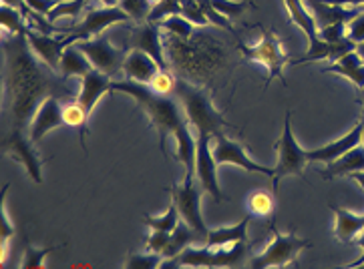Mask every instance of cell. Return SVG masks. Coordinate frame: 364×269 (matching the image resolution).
Returning a JSON list of instances; mask_svg holds the SVG:
<instances>
[{
	"label": "cell",
	"mask_w": 364,
	"mask_h": 269,
	"mask_svg": "<svg viewBox=\"0 0 364 269\" xmlns=\"http://www.w3.org/2000/svg\"><path fill=\"white\" fill-rule=\"evenodd\" d=\"M6 57V94L11 99L12 127L28 131V125L38 111L41 103L55 97H71L69 87L59 72L38 62L26 35H12L4 40Z\"/></svg>",
	"instance_id": "6da1fadb"
},
{
	"label": "cell",
	"mask_w": 364,
	"mask_h": 269,
	"mask_svg": "<svg viewBox=\"0 0 364 269\" xmlns=\"http://www.w3.org/2000/svg\"><path fill=\"white\" fill-rule=\"evenodd\" d=\"M164 45L169 65H173L181 79L205 81L228 67V50L220 45L218 38L210 35L193 33L181 38L167 33L164 36Z\"/></svg>",
	"instance_id": "7a4b0ae2"
},
{
	"label": "cell",
	"mask_w": 364,
	"mask_h": 269,
	"mask_svg": "<svg viewBox=\"0 0 364 269\" xmlns=\"http://www.w3.org/2000/svg\"><path fill=\"white\" fill-rule=\"evenodd\" d=\"M111 91L129 94V97H133L137 101V105L141 106L143 111H145V115H147V119H149L151 127L157 131L161 153L167 157V145L165 143H167L169 137H173L176 131L186 123V119L181 115V111H179L176 101L171 97L157 94L149 84L129 81V79H125V81H113Z\"/></svg>",
	"instance_id": "3957f363"
},
{
	"label": "cell",
	"mask_w": 364,
	"mask_h": 269,
	"mask_svg": "<svg viewBox=\"0 0 364 269\" xmlns=\"http://www.w3.org/2000/svg\"><path fill=\"white\" fill-rule=\"evenodd\" d=\"M176 94L179 105L183 106L188 123L193 127L196 133H208L215 139L220 135H225L223 129L232 127L222 115V111H218V106L213 105L212 94L200 84L179 77Z\"/></svg>",
	"instance_id": "277c9868"
},
{
	"label": "cell",
	"mask_w": 364,
	"mask_h": 269,
	"mask_svg": "<svg viewBox=\"0 0 364 269\" xmlns=\"http://www.w3.org/2000/svg\"><path fill=\"white\" fill-rule=\"evenodd\" d=\"M247 253V241L232 246H188L173 259L176 268H240Z\"/></svg>",
	"instance_id": "5b68a950"
},
{
	"label": "cell",
	"mask_w": 364,
	"mask_h": 269,
	"mask_svg": "<svg viewBox=\"0 0 364 269\" xmlns=\"http://www.w3.org/2000/svg\"><path fill=\"white\" fill-rule=\"evenodd\" d=\"M237 50L244 55V59L250 60V62H258V65H264L268 69V81H266V87L270 84L274 79L282 82L284 87H288V82L284 79V67L290 65V59L288 55L284 53L282 43L278 35L274 31H268V28H262V38H259L256 45H246V43H237Z\"/></svg>",
	"instance_id": "8992f818"
},
{
	"label": "cell",
	"mask_w": 364,
	"mask_h": 269,
	"mask_svg": "<svg viewBox=\"0 0 364 269\" xmlns=\"http://www.w3.org/2000/svg\"><path fill=\"white\" fill-rule=\"evenodd\" d=\"M276 151H278V165H276V173H274V191L278 189V183L284 177L298 175L304 179V169L308 161V151H304L298 141L294 137L292 131V113L288 111L284 119V129L280 139L276 141Z\"/></svg>",
	"instance_id": "52a82bcc"
},
{
	"label": "cell",
	"mask_w": 364,
	"mask_h": 269,
	"mask_svg": "<svg viewBox=\"0 0 364 269\" xmlns=\"http://www.w3.org/2000/svg\"><path fill=\"white\" fill-rule=\"evenodd\" d=\"M310 246H312V241L298 237L294 231L292 234H280L274 229V239L264 247L262 253L250 259L247 265L250 268H286V265L294 263L296 258Z\"/></svg>",
	"instance_id": "ba28073f"
},
{
	"label": "cell",
	"mask_w": 364,
	"mask_h": 269,
	"mask_svg": "<svg viewBox=\"0 0 364 269\" xmlns=\"http://www.w3.org/2000/svg\"><path fill=\"white\" fill-rule=\"evenodd\" d=\"M167 191L171 195V201L176 203L181 219L188 223L201 239H205L210 229H208V225L203 221V215H201V193H203V187L200 185V181L196 183L193 177H186V181L181 185H171Z\"/></svg>",
	"instance_id": "9c48e42d"
},
{
	"label": "cell",
	"mask_w": 364,
	"mask_h": 269,
	"mask_svg": "<svg viewBox=\"0 0 364 269\" xmlns=\"http://www.w3.org/2000/svg\"><path fill=\"white\" fill-rule=\"evenodd\" d=\"M131 18L127 16V12L123 11L121 6H99V9H87V14L82 18L81 24H75L73 28L65 31V40L73 45L77 40H87L99 36L107 26H113L119 23H129Z\"/></svg>",
	"instance_id": "30bf717a"
},
{
	"label": "cell",
	"mask_w": 364,
	"mask_h": 269,
	"mask_svg": "<svg viewBox=\"0 0 364 269\" xmlns=\"http://www.w3.org/2000/svg\"><path fill=\"white\" fill-rule=\"evenodd\" d=\"M33 143L35 141L28 137V131H21L12 127L11 133L2 141V149H4L6 155H11L14 161H18V163L23 165L28 177L41 185L43 183V161H41L38 153L33 147Z\"/></svg>",
	"instance_id": "8fae6325"
},
{
	"label": "cell",
	"mask_w": 364,
	"mask_h": 269,
	"mask_svg": "<svg viewBox=\"0 0 364 269\" xmlns=\"http://www.w3.org/2000/svg\"><path fill=\"white\" fill-rule=\"evenodd\" d=\"M198 137V155H196V177L200 181L203 191L213 197L215 203H222L228 197L223 195L220 187V179H218V161L213 157V149L210 147V137L208 133H196Z\"/></svg>",
	"instance_id": "7c38bea8"
},
{
	"label": "cell",
	"mask_w": 364,
	"mask_h": 269,
	"mask_svg": "<svg viewBox=\"0 0 364 269\" xmlns=\"http://www.w3.org/2000/svg\"><path fill=\"white\" fill-rule=\"evenodd\" d=\"M75 45L89 57L93 69L101 70V72H105L109 77H113V75H117V72L123 70V62H125L127 55L123 50L113 47L107 38L93 36V38H87V40H77Z\"/></svg>",
	"instance_id": "4fadbf2b"
},
{
	"label": "cell",
	"mask_w": 364,
	"mask_h": 269,
	"mask_svg": "<svg viewBox=\"0 0 364 269\" xmlns=\"http://www.w3.org/2000/svg\"><path fill=\"white\" fill-rule=\"evenodd\" d=\"M215 147H213V157L218 165H235V167H242L244 171H250V173H259V175H266L274 179V169L270 167H264L259 165L258 161L252 159V155L247 153V149L237 143V141L228 139L225 135H220L215 137Z\"/></svg>",
	"instance_id": "5bb4252c"
},
{
	"label": "cell",
	"mask_w": 364,
	"mask_h": 269,
	"mask_svg": "<svg viewBox=\"0 0 364 269\" xmlns=\"http://www.w3.org/2000/svg\"><path fill=\"white\" fill-rule=\"evenodd\" d=\"M131 48H139L147 53L164 70H169V60L165 55L164 35H161V23H147L137 24L131 33Z\"/></svg>",
	"instance_id": "9a60e30c"
},
{
	"label": "cell",
	"mask_w": 364,
	"mask_h": 269,
	"mask_svg": "<svg viewBox=\"0 0 364 269\" xmlns=\"http://www.w3.org/2000/svg\"><path fill=\"white\" fill-rule=\"evenodd\" d=\"M65 125V119H63V103L59 101V97H55V94H50L47 97L41 106H38V111L35 113V117L31 121V125H28V137L38 143V141L43 139L45 135H48L50 131L59 129Z\"/></svg>",
	"instance_id": "2e32d148"
},
{
	"label": "cell",
	"mask_w": 364,
	"mask_h": 269,
	"mask_svg": "<svg viewBox=\"0 0 364 269\" xmlns=\"http://www.w3.org/2000/svg\"><path fill=\"white\" fill-rule=\"evenodd\" d=\"M363 129H364V121L360 119L353 129L348 131L346 135H342L341 139L332 141L324 147H318V149H312L308 151V161L310 163H332L336 161L338 157L346 155L348 151H353L354 147L363 145Z\"/></svg>",
	"instance_id": "e0dca14e"
},
{
	"label": "cell",
	"mask_w": 364,
	"mask_h": 269,
	"mask_svg": "<svg viewBox=\"0 0 364 269\" xmlns=\"http://www.w3.org/2000/svg\"><path fill=\"white\" fill-rule=\"evenodd\" d=\"M26 38H28V45L33 48V53L38 57V60L45 62L48 69L59 72L63 50L69 47V43L65 40V36L55 38L53 35L41 33V31H35V28H28L26 31Z\"/></svg>",
	"instance_id": "ac0fdd59"
},
{
	"label": "cell",
	"mask_w": 364,
	"mask_h": 269,
	"mask_svg": "<svg viewBox=\"0 0 364 269\" xmlns=\"http://www.w3.org/2000/svg\"><path fill=\"white\" fill-rule=\"evenodd\" d=\"M111 84H113V79H111L109 75L93 69L81 79V91L77 94V101H79V103L85 106V111L91 115L93 109L97 106V103L111 91Z\"/></svg>",
	"instance_id": "d6986e66"
},
{
	"label": "cell",
	"mask_w": 364,
	"mask_h": 269,
	"mask_svg": "<svg viewBox=\"0 0 364 269\" xmlns=\"http://www.w3.org/2000/svg\"><path fill=\"white\" fill-rule=\"evenodd\" d=\"M306 4L316 18L318 31L330 24H348L356 16V12L360 11V9H350L342 4H332L326 0H306Z\"/></svg>",
	"instance_id": "ffe728a7"
},
{
	"label": "cell",
	"mask_w": 364,
	"mask_h": 269,
	"mask_svg": "<svg viewBox=\"0 0 364 269\" xmlns=\"http://www.w3.org/2000/svg\"><path fill=\"white\" fill-rule=\"evenodd\" d=\"M161 70V67L155 62V60L143 53L139 48H131L125 57V62H123V72L129 81L143 82V84H149L151 79Z\"/></svg>",
	"instance_id": "44dd1931"
},
{
	"label": "cell",
	"mask_w": 364,
	"mask_h": 269,
	"mask_svg": "<svg viewBox=\"0 0 364 269\" xmlns=\"http://www.w3.org/2000/svg\"><path fill=\"white\" fill-rule=\"evenodd\" d=\"M322 72H332V75H338L342 79L350 81L358 89L363 91L364 89V59L356 53V48L346 53L344 57H341L338 60L330 62L328 67H324Z\"/></svg>",
	"instance_id": "7402d4cb"
},
{
	"label": "cell",
	"mask_w": 364,
	"mask_h": 269,
	"mask_svg": "<svg viewBox=\"0 0 364 269\" xmlns=\"http://www.w3.org/2000/svg\"><path fill=\"white\" fill-rule=\"evenodd\" d=\"M176 157L186 167V177L196 175V155H198V137L193 135L188 121L176 131Z\"/></svg>",
	"instance_id": "603a6c76"
},
{
	"label": "cell",
	"mask_w": 364,
	"mask_h": 269,
	"mask_svg": "<svg viewBox=\"0 0 364 269\" xmlns=\"http://www.w3.org/2000/svg\"><path fill=\"white\" fill-rule=\"evenodd\" d=\"M330 209L336 215V225H334V235L342 243H353L358 234L364 229V215L353 213V211L338 207L330 203Z\"/></svg>",
	"instance_id": "cb8c5ba5"
},
{
	"label": "cell",
	"mask_w": 364,
	"mask_h": 269,
	"mask_svg": "<svg viewBox=\"0 0 364 269\" xmlns=\"http://www.w3.org/2000/svg\"><path fill=\"white\" fill-rule=\"evenodd\" d=\"M364 171V145L354 147L353 151L338 157L336 161L326 165L322 171V179H336V177H350L353 173Z\"/></svg>",
	"instance_id": "d4e9b609"
},
{
	"label": "cell",
	"mask_w": 364,
	"mask_h": 269,
	"mask_svg": "<svg viewBox=\"0 0 364 269\" xmlns=\"http://www.w3.org/2000/svg\"><path fill=\"white\" fill-rule=\"evenodd\" d=\"M91 70H93L91 60H89V57H87L75 43L63 50L59 69L63 79H71V77H79V79H82V77H85L87 72H91Z\"/></svg>",
	"instance_id": "484cf974"
},
{
	"label": "cell",
	"mask_w": 364,
	"mask_h": 269,
	"mask_svg": "<svg viewBox=\"0 0 364 269\" xmlns=\"http://www.w3.org/2000/svg\"><path fill=\"white\" fill-rule=\"evenodd\" d=\"M284 6H286V11H288L290 23L296 24V26L304 33L308 40L318 36L316 18H314V14H312L310 9L304 4V0H284Z\"/></svg>",
	"instance_id": "4316f807"
},
{
	"label": "cell",
	"mask_w": 364,
	"mask_h": 269,
	"mask_svg": "<svg viewBox=\"0 0 364 269\" xmlns=\"http://www.w3.org/2000/svg\"><path fill=\"white\" fill-rule=\"evenodd\" d=\"M247 225H250V219L246 217L230 227L210 229L203 241H205V246H232V243L247 241Z\"/></svg>",
	"instance_id": "83f0119b"
},
{
	"label": "cell",
	"mask_w": 364,
	"mask_h": 269,
	"mask_svg": "<svg viewBox=\"0 0 364 269\" xmlns=\"http://www.w3.org/2000/svg\"><path fill=\"white\" fill-rule=\"evenodd\" d=\"M89 113L85 111V106L75 99V101H69V103H65L63 105V119H65V125H69L73 129L79 131V135H81V145L82 149L87 151V145H85V137H87V125H89Z\"/></svg>",
	"instance_id": "f1b7e54d"
},
{
	"label": "cell",
	"mask_w": 364,
	"mask_h": 269,
	"mask_svg": "<svg viewBox=\"0 0 364 269\" xmlns=\"http://www.w3.org/2000/svg\"><path fill=\"white\" fill-rule=\"evenodd\" d=\"M196 239H201L200 235L196 234L191 227H189L188 223L179 221V225H177L176 229L171 231V239H169V246H167V249H165V259H171V258H177L183 249L188 246H191Z\"/></svg>",
	"instance_id": "f546056e"
},
{
	"label": "cell",
	"mask_w": 364,
	"mask_h": 269,
	"mask_svg": "<svg viewBox=\"0 0 364 269\" xmlns=\"http://www.w3.org/2000/svg\"><path fill=\"white\" fill-rule=\"evenodd\" d=\"M0 23L6 35H26V31L31 28L26 18H24L23 11L14 9L11 4H2L0 6Z\"/></svg>",
	"instance_id": "4dcf8cb0"
},
{
	"label": "cell",
	"mask_w": 364,
	"mask_h": 269,
	"mask_svg": "<svg viewBox=\"0 0 364 269\" xmlns=\"http://www.w3.org/2000/svg\"><path fill=\"white\" fill-rule=\"evenodd\" d=\"M179 221H181V215H179V211H177L173 201H171L169 209L165 211L164 215H145L143 217V223L149 229H159V231H167V234H171L177 225H179Z\"/></svg>",
	"instance_id": "1f68e13d"
},
{
	"label": "cell",
	"mask_w": 364,
	"mask_h": 269,
	"mask_svg": "<svg viewBox=\"0 0 364 269\" xmlns=\"http://www.w3.org/2000/svg\"><path fill=\"white\" fill-rule=\"evenodd\" d=\"M119 6L127 12V16L135 24L147 23L153 11L151 0H119Z\"/></svg>",
	"instance_id": "d6a6232c"
},
{
	"label": "cell",
	"mask_w": 364,
	"mask_h": 269,
	"mask_svg": "<svg viewBox=\"0 0 364 269\" xmlns=\"http://www.w3.org/2000/svg\"><path fill=\"white\" fill-rule=\"evenodd\" d=\"M247 207H250V213L256 217H270L276 207V201L268 191H254L247 199Z\"/></svg>",
	"instance_id": "836d02e7"
},
{
	"label": "cell",
	"mask_w": 364,
	"mask_h": 269,
	"mask_svg": "<svg viewBox=\"0 0 364 269\" xmlns=\"http://www.w3.org/2000/svg\"><path fill=\"white\" fill-rule=\"evenodd\" d=\"M161 28H164L165 33H169V35H176L181 36V38H186V36H191L196 33V26L189 23L188 18L183 16V14H171V16H167L161 21Z\"/></svg>",
	"instance_id": "e575fe53"
},
{
	"label": "cell",
	"mask_w": 364,
	"mask_h": 269,
	"mask_svg": "<svg viewBox=\"0 0 364 269\" xmlns=\"http://www.w3.org/2000/svg\"><path fill=\"white\" fill-rule=\"evenodd\" d=\"M149 87H151L153 91L157 94H164V97H171V94H176V87H177V77H173V72L171 70H159L155 77L149 82Z\"/></svg>",
	"instance_id": "d590c367"
},
{
	"label": "cell",
	"mask_w": 364,
	"mask_h": 269,
	"mask_svg": "<svg viewBox=\"0 0 364 269\" xmlns=\"http://www.w3.org/2000/svg\"><path fill=\"white\" fill-rule=\"evenodd\" d=\"M179 14H183L193 26H200V28L210 26V21H208V16H205V12H203V9H201V4L198 0H181V11H179Z\"/></svg>",
	"instance_id": "8d00e7d4"
},
{
	"label": "cell",
	"mask_w": 364,
	"mask_h": 269,
	"mask_svg": "<svg viewBox=\"0 0 364 269\" xmlns=\"http://www.w3.org/2000/svg\"><path fill=\"white\" fill-rule=\"evenodd\" d=\"M91 0H63L59 6H55L53 12L48 14V18L50 21H57L60 16H79L82 11H87V4H89Z\"/></svg>",
	"instance_id": "74e56055"
},
{
	"label": "cell",
	"mask_w": 364,
	"mask_h": 269,
	"mask_svg": "<svg viewBox=\"0 0 364 269\" xmlns=\"http://www.w3.org/2000/svg\"><path fill=\"white\" fill-rule=\"evenodd\" d=\"M212 4L222 12L223 16H228L232 21L237 18V16H242L246 12V9L254 6L250 0H212Z\"/></svg>",
	"instance_id": "f35d334b"
},
{
	"label": "cell",
	"mask_w": 364,
	"mask_h": 269,
	"mask_svg": "<svg viewBox=\"0 0 364 269\" xmlns=\"http://www.w3.org/2000/svg\"><path fill=\"white\" fill-rule=\"evenodd\" d=\"M6 193H9V185L2 189V197H0V207H2V261L6 259V247H9V241L14 235V227H12L11 217H9V207H6Z\"/></svg>",
	"instance_id": "ab89813d"
},
{
	"label": "cell",
	"mask_w": 364,
	"mask_h": 269,
	"mask_svg": "<svg viewBox=\"0 0 364 269\" xmlns=\"http://www.w3.org/2000/svg\"><path fill=\"white\" fill-rule=\"evenodd\" d=\"M164 256L161 253H155V251H145V253H133L129 259H127V268L139 269V268H159L164 263Z\"/></svg>",
	"instance_id": "60d3db41"
},
{
	"label": "cell",
	"mask_w": 364,
	"mask_h": 269,
	"mask_svg": "<svg viewBox=\"0 0 364 269\" xmlns=\"http://www.w3.org/2000/svg\"><path fill=\"white\" fill-rule=\"evenodd\" d=\"M50 251H53V247H43V249H38V247L28 246L26 249H24L21 268L23 269L43 268V265H45V258H47Z\"/></svg>",
	"instance_id": "b9f144b4"
},
{
	"label": "cell",
	"mask_w": 364,
	"mask_h": 269,
	"mask_svg": "<svg viewBox=\"0 0 364 269\" xmlns=\"http://www.w3.org/2000/svg\"><path fill=\"white\" fill-rule=\"evenodd\" d=\"M179 11H181V0H161L159 4L153 6L149 21L161 23L164 18L171 16V14H179Z\"/></svg>",
	"instance_id": "7bdbcfd3"
},
{
	"label": "cell",
	"mask_w": 364,
	"mask_h": 269,
	"mask_svg": "<svg viewBox=\"0 0 364 269\" xmlns=\"http://www.w3.org/2000/svg\"><path fill=\"white\" fill-rule=\"evenodd\" d=\"M346 36L353 40L354 45H360L364 43V9L360 6V11L356 12L350 23L346 24Z\"/></svg>",
	"instance_id": "ee69618b"
},
{
	"label": "cell",
	"mask_w": 364,
	"mask_h": 269,
	"mask_svg": "<svg viewBox=\"0 0 364 269\" xmlns=\"http://www.w3.org/2000/svg\"><path fill=\"white\" fill-rule=\"evenodd\" d=\"M169 239H171V234L159 231V229H151V235L147 237V243H145V246H147L149 251H155V253H161V256H164L165 249L169 246Z\"/></svg>",
	"instance_id": "f6af8a7d"
},
{
	"label": "cell",
	"mask_w": 364,
	"mask_h": 269,
	"mask_svg": "<svg viewBox=\"0 0 364 269\" xmlns=\"http://www.w3.org/2000/svg\"><path fill=\"white\" fill-rule=\"evenodd\" d=\"M318 35L322 36L324 40H328V43H341L344 38H348V36H346V24H330V26H322V28L318 31Z\"/></svg>",
	"instance_id": "bcb514c9"
},
{
	"label": "cell",
	"mask_w": 364,
	"mask_h": 269,
	"mask_svg": "<svg viewBox=\"0 0 364 269\" xmlns=\"http://www.w3.org/2000/svg\"><path fill=\"white\" fill-rule=\"evenodd\" d=\"M24 2H26V6H28L31 11L48 16V14L53 12V9L59 6L63 0H24Z\"/></svg>",
	"instance_id": "7dc6e473"
},
{
	"label": "cell",
	"mask_w": 364,
	"mask_h": 269,
	"mask_svg": "<svg viewBox=\"0 0 364 269\" xmlns=\"http://www.w3.org/2000/svg\"><path fill=\"white\" fill-rule=\"evenodd\" d=\"M354 243L363 249V253H360V258L356 259V261H353V263H348L346 268H360V265H364V229L358 234V237L354 239Z\"/></svg>",
	"instance_id": "c3c4849f"
},
{
	"label": "cell",
	"mask_w": 364,
	"mask_h": 269,
	"mask_svg": "<svg viewBox=\"0 0 364 269\" xmlns=\"http://www.w3.org/2000/svg\"><path fill=\"white\" fill-rule=\"evenodd\" d=\"M332 4H342V6H350V9H360L364 6V0H326Z\"/></svg>",
	"instance_id": "681fc988"
},
{
	"label": "cell",
	"mask_w": 364,
	"mask_h": 269,
	"mask_svg": "<svg viewBox=\"0 0 364 269\" xmlns=\"http://www.w3.org/2000/svg\"><path fill=\"white\" fill-rule=\"evenodd\" d=\"M2 4H11V6H14V9L23 11V14L28 11V6H26V2H24V0H2Z\"/></svg>",
	"instance_id": "f907efd6"
},
{
	"label": "cell",
	"mask_w": 364,
	"mask_h": 269,
	"mask_svg": "<svg viewBox=\"0 0 364 269\" xmlns=\"http://www.w3.org/2000/svg\"><path fill=\"white\" fill-rule=\"evenodd\" d=\"M350 179H353V181H356V183H358V185H360V187L364 189V171L353 173V175H350Z\"/></svg>",
	"instance_id": "816d5d0a"
},
{
	"label": "cell",
	"mask_w": 364,
	"mask_h": 269,
	"mask_svg": "<svg viewBox=\"0 0 364 269\" xmlns=\"http://www.w3.org/2000/svg\"><path fill=\"white\" fill-rule=\"evenodd\" d=\"M99 2L105 6H119V0H99Z\"/></svg>",
	"instance_id": "f5cc1de1"
},
{
	"label": "cell",
	"mask_w": 364,
	"mask_h": 269,
	"mask_svg": "<svg viewBox=\"0 0 364 269\" xmlns=\"http://www.w3.org/2000/svg\"><path fill=\"white\" fill-rule=\"evenodd\" d=\"M356 53H358V55H360V57H363V59H364V43H360V45H356Z\"/></svg>",
	"instance_id": "db71d44e"
},
{
	"label": "cell",
	"mask_w": 364,
	"mask_h": 269,
	"mask_svg": "<svg viewBox=\"0 0 364 269\" xmlns=\"http://www.w3.org/2000/svg\"><path fill=\"white\" fill-rule=\"evenodd\" d=\"M358 101H360V105L364 106V89H363V91H360V99H358Z\"/></svg>",
	"instance_id": "11a10c76"
},
{
	"label": "cell",
	"mask_w": 364,
	"mask_h": 269,
	"mask_svg": "<svg viewBox=\"0 0 364 269\" xmlns=\"http://www.w3.org/2000/svg\"><path fill=\"white\" fill-rule=\"evenodd\" d=\"M363 121H364V115H363ZM363 145H364V129H363Z\"/></svg>",
	"instance_id": "9f6ffc18"
},
{
	"label": "cell",
	"mask_w": 364,
	"mask_h": 269,
	"mask_svg": "<svg viewBox=\"0 0 364 269\" xmlns=\"http://www.w3.org/2000/svg\"><path fill=\"white\" fill-rule=\"evenodd\" d=\"M363 9H364V6H363Z\"/></svg>",
	"instance_id": "6f0895ef"
}]
</instances>
